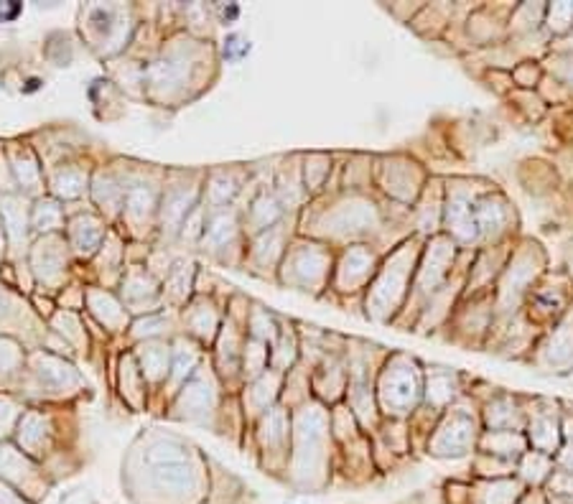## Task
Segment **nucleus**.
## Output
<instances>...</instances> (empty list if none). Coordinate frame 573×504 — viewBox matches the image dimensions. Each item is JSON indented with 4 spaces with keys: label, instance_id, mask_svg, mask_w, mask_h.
<instances>
[{
    "label": "nucleus",
    "instance_id": "nucleus-7",
    "mask_svg": "<svg viewBox=\"0 0 573 504\" xmlns=\"http://www.w3.org/2000/svg\"><path fill=\"white\" fill-rule=\"evenodd\" d=\"M530 362L537 370H545L553 375L573 372V308L537 339Z\"/></svg>",
    "mask_w": 573,
    "mask_h": 504
},
{
    "label": "nucleus",
    "instance_id": "nucleus-4",
    "mask_svg": "<svg viewBox=\"0 0 573 504\" xmlns=\"http://www.w3.org/2000/svg\"><path fill=\"white\" fill-rule=\"evenodd\" d=\"M487 189L484 181H448L444 201V227L462 250H479V230L474 219V204Z\"/></svg>",
    "mask_w": 573,
    "mask_h": 504
},
{
    "label": "nucleus",
    "instance_id": "nucleus-12",
    "mask_svg": "<svg viewBox=\"0 0 573 504\" xmlns=\"http://www.w3.org/2000/svg\"><path fill=\"white\" fill-rule=\"evenodd\" d=\"M555 468V459L548 456V453H540V451L528 449L520 461L515 464V471H518V479L522 484L530 486H545L548 476L553 474Z\"/></svg>",
    "mask_w": 573,
    "mask_h": 504
},
{
    "label": "nucleus",
    "instance_id": "nucleus-16",
    "mask_svg": "<svg viewBox=\"0 0 573 504\" xmlns=\"http://www.w3.org/2000/svg\"><path fill=\"white\" fill-rule=\"evenodd\" d=\"M545 489L553 494V497H561V500H573V471L571 468L555 467L553 474L548 476L545 482Z\"/></svg>",
    "mask_w": 573,
    "mask_h": 504
},
{
    "label": "nucleus",
    "instance_id": "nucleus-6",
    "mask_svg": "<svg viewBox=\"0 0 573 504\" xmlns=\"http://www.w3.org/2000/svg\"><path fill=\"white\" fill-rule=\"evenodd\" d=\"M525 415H528V420H525L528 446L555 459V453L563 443V435H561L563 405L548 397H525Z\"/></svg>",
    "mask_w": 573,
    "mask_h": 504
},
{
    "label": "nucleus",
    "instance_id": "nucleus-14",
    "mask_svg": "<svg viewBox=\"0 0 573 504\" xmlns=\"http://www.w3.org/2000/svg\"><path fill=\"white\" fill-rule=\"evenodd\" d=\"M512 82H515V90H525V92H537L543 77H545V69L540 64V59H522L518 61L512 69Z\"/></svg>",
    "mask_w": 573,
    "mask_h": 504
},
{
    "label": "nucleus",
    "instance_id": "nucleus-9",
    "mask_svg": "<svg viewBox=\"0 0 573 504\" xmlns=\"http://www.w3.org/2000/svg\"><path fill=\"white\" fill-rule=\"evenodd\" d=\"M512 11H515V5H507L504 11L492 8V5L471 8V13L466 19V37L471 41V46L492 49V46L507 44V23H510Z\"/></svg>",
    "mask_w": 573,
    "mask_h": 504
},
{
    "label": "nucleus",
    "instance_id": "nucleus-13",
    "mask_svg": "<svg viewBox=\"0 0 573 504\" xmlns=\"http://www.w3.org/2000/svg\"><path fill=\"white\" fill-rule=\"evenodd\" d=\"M543 31L553 38L566 37L573 31V3H545V16H543Z\"/></svg>",
    "mask_w": 573,
    "mask_h": 504
},
{
    "label": "nucleus",
    "instance_id": "nucleus-11",
    "mask_svg": "<svg viewBox=\"0 0 573 504\" xmlns=\"http://www.w3.org/2000/svg\"><path fill=\"white\" fill-rule=\"evenodd\" d=\"M522 500V482L520 479H484L474 492L477 504H518Z\"/></svg>",
    "mask_w": 573,
    "mask_h": 504
},
{
    "label": "nucleus",
    "instance_id": "nucleus-10",
    "mask_svg": "<svg viewBox=\"0 0 573 504\" xmlns=\"http://www.w3.org/2000/svg\"><path fill=\"white\" fill-rule=\"evenodd\" d=\"M528 449L530 446H528V438L522 431H482L479 446H477L479 453L502 459L507 464H518L520 456Z\"/></svg>",
    "mask_w": 573,
    "mask_h": 504
},
{
    "label": "nucleus",
    "instance_id": "nucleus-3",
    "mask_svg": "<svg viewBox=\"0 0 573 504\" xmlns=\"http://www.w3.org/2000/svg\"><path fill=\"white\" fill-rule=\"evenodd\" d=\"M573 308V278L569 271H548L530 290L522 313L537 331L553 329Z\"/></svg>",
    "mask_w": 573,
    "mask_h": 504
},
{
    "label": "nucleus",
    "instance_id": "nucleus-5",
    "mask_svg": "<svg viewBox=\"0 0 573 504\" xmlns=\"http://www.w3.org/2000/svg\"><path fill=\"white\" fill-rule=\"evenodd\" d=\"M474 219H477V230H479V248H492V245L515 240L518 212L500 189H495V186L484 189L474 204Z\"/></svg>",
    "mask_w": 573,
    "mask_h": 504
},
{
    "label": "nucleus",
    "instance_id": "nucleus-1",
    "mask_svg": "<svg viewBox=\"0 0 573 504\" xmlns=\"http://www.w3.org/2000/svg\"><path fill=\"white\" fill-rule=\"evenodd\" d=\"M548 272V255L536 240H515L510 257L495 286V321H504L522 313V306Z\"/></svg>",
    "mask_w": 573,
    "mask_h": 504
},
{
    "label": "nucleus",
    "instance_id": "nucleus-2",
    "mask_svg": "<svg viewBox=\"0 0 573 504\" xmlns=\"http://www.w3.org/2000/svg\"><path fill=\"white\" fill-rule=\"evenodd\" d=\"M482 431L484 426L479 402L464 393L448 411L441 413V420L436 426L429 449L430 453L444 456V459H459L466 453H477Z\"/></svg>",
    "mask_w": 573,
    "mask_h": 504
},
{
    "label": "nucleus",
    "instance_id": "nucleus-15",
    "mask_svg": "<svg viewBox=\"0 0 573 504\" xmlns=\"http://www.w3.org/2000/svg\"><path fill=\"white\" fill-rule=\"evenodd\" d=\"M540 64H543V69H545L548 77L558 79L573 94V56L548 54L545 59H540Z\"/></svg>",
    "mask_w": 573,
    "mask_h": 504
},
{
    "label": "nucleus",
    "instance_id": "nucleus-17",
    "mask_svg": "<svg viewBox=\"0 0 573 504\" xmlns=\"http://www.w3.org/2000/svg\"><path fill=\"white\" fill-rule=\"evenodd\" d=\"M566 271L571 272V278H573V242H571V248H569V255H566Z\"/></svg>",
    "mask_w": 573,
    "mask_h": 504
},
{
    "label": "nucleus",
    "instance_id": "nucleus-8",
    "mask_svg": "<svg viewBox=\"0 0 573 504\" xmlns=\"http://www.w3.org/2000/svg\"><path fill=\"white\" fill-rule=\"evenodd\" d=\"M484 431H522L525 433V397L512 395L507 390H495L479 402Z\"/></svg>",
    "mask_w": 573,
    "mask_h": 504
}]
</instances>
